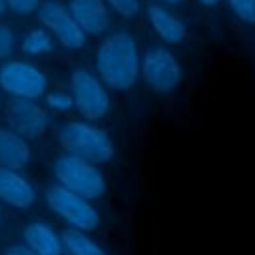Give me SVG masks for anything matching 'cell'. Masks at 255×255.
Instances as JSON below:
<instances>
[{"instance_id": "1", "label": "cell", "mask_w": 255, "mask_h": 255, "mask_svg": "<svg viewBox=\"0 0 255 255\" xmlns=\"http://www.w3.org/2000/svg\"><path fill=\"white\" fill-rule=\"evenodd\" d=\"M96 74L112 92H128L139 80L141 54L137 40L126 32L116 30L104 34L96 50Z\"/></svg>"}, {"instance_id": "2", "label": "cell", "mask_w": 255, "mask_h": 255, "mask_svg": "<svg viewBox=\"0 0 255 255\" xmlns=\"http://www.w3.org/2000/svg\"><path fill=\"white\" fill-rule=\"evenodd\" d=\"M56 141L62 151L86 157L94 163H108L116 155V145L104 128H98L90 120H70L58 126Z\"/></svg>"}, {"instance_id": "3", "label": "cell", "mask_w": 255, "mask_h": 255, "mask_svg": "<svg viewBox=\"0 0 255 255\" xmlns=\"http://www.w3.org/2000/svg\"><path fill=\"white\" fill-rule=\"evenodd\" d=\"M52 173L56 181L88 199H102L108 191V181L104 171L98 163L74 155V153H60L52 163Z\"/></svg>"}, {"instance_id": "4", "label": "cell", "mask_w": 255, "mask_h": 255, "mask_svg": "<svg viewBox=\"0 0 255 255\" xmlns=\"http://www.w3.org/2000/svg\"><path fill=\"white\" fill-rule=\"evenodd\" d=\"M44 199L46 205L50 207V211L62 219L68 227L74 229H82V231H94L100 227V211L96 209V205L92 203V199L56 183L46 187L44 191Z\"/></svg>"}, {"instance_id": "5", "label": "cell", "mask_w": 255, "mask_h": 255, "mask_svg": "<svg viewBox=\"0 0 255 255\" xmlns=\"http://www.w3.org/2000/svg\"><path fill=\"white\" fill-rule=\"evenodd\" d=\"M70 94L74 98V108L82 114V118L96 122L108 116L112 108L110 88L102 82V78L80 66L74 68L70 74Z\"/></svg>"}, {"instance_id": "6", "label": "cell", "mask_w": 255, "mask_h": 255, "mask_svg": "<svg viewBox=\"0 0 255 255\" xmlns=\"http://www.w3.org/2000/svg\"><path fill=\"white\" fill-rule=\"evenodd\" d=\"M139 76L153 94H171L183 80V66L165 44H155L143 52Z\"/></svg>"}, {"instance_id": "7", "label": "cell", "mask_w": 255, "mask_h": 255, "mask_svg": "<svg viewBox=\"0 0 255 255\" xmlns=\"http://www.w3.org/2000/svg\"><path fill=\"white\" fill-rule=\"evenodd\" d=\"M0 92L10 98L40 100L48 92V76L28 60H4L0 64Z\"/></svg>"}, {"instance_id": "8", "label": "cell", "mask_w": 255, "mask_h": 255, "mask_svg": "<svg viewBox=\"0 0 255 255\" xmlns=\"http://www.w3.org/2000/svg\"><path fill=\"white\" fill-rule=\"evenodd\" d=\"M36 14L40 24L66 50H82L86 46V40H88L86 32L80 28V24L74 20L68 6H64L62 2H56V0L42 2Z\"/></svg>"}, {"instance_id": "9", "label": "cell", "mask_w": 255, "mask_h": 255, "mask_svg": "<svg viewBox=\"0 0 255 255\" xmlns=\"http://www.w3.org/2000/svg\"><path fill=\"white\" fill-rule=\"evenodd\" d=\"M4 118L8 128H12L26 139H38L50 128L48 108L40 106L38 100L10 98L4 104Z\"/></svg>"}, {"instance_id": "10", "label": "cell", "mask_w": 255, "mask_h": 255, "mask_svg": "<svg viewBox=\"0 0 255 255\" xmlns=\"http://www.w3.org/2000/svg\"><path fill=\"white\" fill-rule=\"evenodd\" d=\"M145 18L153 34L165 46H179L187 40V24L185 20L161 2H153L145 8Z\"/></svg>"}, {"instance_id": "11", "label": "cell", "mask_w": 255, "mask_h": 255, "mask_svg": "<svg viewBox=\"0 0 255 255\" xmlns=\"http://www.w3.org/2000/svg\"><path fill=\"white\" fill-rule=\"evenodd\" d=\"M68 10L86 36H104L112 26V10L104 0H70Z\"/></svg>"}, {"instance_id": "12", "label": "cell", "mask_w": 255, "mask_h": 255, "mask_svg": "<svg viewBox=\"0 0 255 255\" xmlns=\"http://www.w3.org/2000/svg\"><path fill=\"white\" fill-rule=\"evenodd\" d=\"M0 201L24 211L36 203V189L20 169L0 165Z\"/></svg>"}, {"instance_id": "13", "label": "cell", "mask_w": 255, "mask_h": 255, "mask_svg": "<svg viewBox=\"0 0 255 255\" xmlns=\"http://www.w3.org/2000/svg\"><path fill=\"white\" fill-rule=\"evenodd\" d=\"M24 243L36 255H64L62 251V237L48 221H32L24 227L22 233Z\"/></svg>"}, {"instance_id": "14", "label": "cell", "mask_w": 255, "mask_h": 255, "mask_svg": "<svg viewBox=\"0 0 255 255\" xmlns=\"http://www.w3.org/2000/svg\"><path fill=\"white\" fill-rule=\"evenodd\" d=\"M32 159V149L26 137L12 128H0V165L24 169Z\"/></svg>"}, {"instance_id": "15", "label": "cell", "mask_w": 255, "mask_h": 255, "mask_svg": "<svg viewBox=\"0 0 255 255\" xmlns=\"http://www.w3.org/2000/svg\"><path fill=\"white\" fill-rule=\"evenodd\" d=\"M64 255H108L106 249L90 235V231L66 227L60 231Z\"/></svg>"}, {"instance_id": "16", "label": "cell", "mask_w": 255, "mask_h": 255, "mask_svg": "<svg viewBox=\"0 0 255 255\" xmlns=\"http://www.w3.org/2000/svg\"><path fill=\"white\" fill-rule=\"evenodd\" d=\"M20 50L26 56H32V58L46 56V54H50L54 50V38L44 26L42 28H32L22 36Z\"/></svg>"}, {"instance_id": "17", "label": "cell", "mask_w": 255, "mask_h": 255, "mask_svg": "<svg viewBox=\"0 0 255 255\" xmlns=\"http://www.w3.org/2000/svg\"><path fill=\"white\" fill-rule=\"evenodd\" d=\"M229 14L243 26H255V0H221Z\"/></svg>"}, {"instance_id": "18", "label": "cell", "mask_w": 255, "mask_h": 255, "mask_svg": "<svg viewBox=\"0 0 255 255\" xmlns=\"http://www.w3.org/2000/svg\"><path fill=\"white\" fill-rule=\"evenodd\" d=\"M46 108L54 114H68L74 110V98L70 90H48L44 94Z\"/></svg>"}, {"instance_id": "19", "label": "cell", "mask_w": 255, "mask_h": 255, "mask_svg": "<svg viewBox=\"0 0 255 255\" xmlns=\"http://www.w3.org/2000/svg\"><path fill=\"white\" fill-rule=\"evenodd\" d=\"M108 8L122 18H135L141 12V0H104Z\"/></svg>"}, {"instance_id": "20", "label": "cell", "mask_w": 255, "mask_h": 255, "mask_svg": "<svg viewBox=\"0 0 255 255\" xmlns=\"http://www.w3.org/2000/svg\"><path fill=\"white\" fill-rule=\"evenodd\" d=\"M16 50V34L12 26L0 20V60H8Z\"/></svg>"}, {"instance_id": "21", "label": "cell", "mask_w": 255, "mask_h": 255, "mask_svg": "<svg viewBox=\"0 0 255 255\" xmlns=\"http://www.w3.org/2000/svg\"><path fill=\"white\" fill-rule=\"evenodd\" d=\"M42 0H6L8 12H14L16 16H30L38 12Z\"/></svg>"}, {"instance_id": "22", "label": "cell", "mask_w": 255, "mask_h": 255, "mask_svg": "<svg viewBox=\"0 0 255 255\" xmlns=\"http://www.w3.org/2000/svg\"><path fill=\"white\" fill-rule=\"evenodd\" d=\"M4 255H36L26 243H12L4 249Z\"/></svg>"}, {"instance_id": "23", "label": "cell", "mask_w": 255, "mask_h": 255, "mask_svg": "<svg viewBox=\"0 0 255 255\" xmlns=\"http://www.w3.org/2000/svg\"><path fill=\"white\" fill-rule=\"evenodd\" d=\"M199 6H203V8H215L221 0H195Z\"/></svg>"}, {"instance_id": "24", "label": "cell", "mask_w": 255, "mask_h": 255, "mask_svg": "<svg viewBox=\"0 0 255 255\" xmlns=\"http://www.w3.org/2000/svg\"><path fill=\"white\" fill-rule=\"evenodd\" d=\"M157 2H161V4H165V6H171V8H175V6H181L185 0H157Z\"/></svg>"}, {"instance_id": "25", "label": "cell", "mask_w": 255, "mask_h": 255, "mask_svg": "<svg viewBox=\"0 0 255 255\" xmlns=\"http://www.w3.org/2000/svg\"><path fill=\"white\" fill-rule=\"evenodd\" d=\"M6 12H8V6H6V0H0V20L6 16Z\"/></svg>"}, {"instance_id": "26", "label": "cell", "mask_w": 255, "mask_h": 255, "mask_svg": "<svg viewBox=\"0 0 255 255\" xmlns=\"http://www.w3.org/2000/svg\"><path fill=\"white\" fill-rule=\"evenodd\" d=\"M2 108H4V104H2V96H0V110H2Z\"/></svg>"}, {"instance_id": "27", "label": "cell", "mask_w": 255, "mask_h": 255, "mask_svg": "<svg viewBox=\"0 0 255 255\" xmlns=\"http://www.w3.org/2000/svg\"><path fill=\"white\" fill-rule=\"evenodd\" d=\"M0 225H2V207H0Z\"/></svg>"}]
</instances>
